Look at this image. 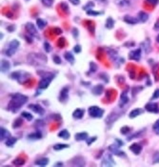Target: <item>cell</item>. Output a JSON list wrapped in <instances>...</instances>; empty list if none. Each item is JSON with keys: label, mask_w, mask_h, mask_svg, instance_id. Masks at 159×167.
<instances>
[{"label": "cell", "mask_w": 159, "mask_h": 167, "mask_svg": "<svg viewBox=\"0 0 159 167\" xmlns=\"http://www.w3.org/2000/svg\"><path fill=\"white\" fill-rule=\"evenodd\" d=\"M28 101V97L21 94H14L12 96V99L9 103V109L12 112L18 111L25 103Z\"/></svg>", "instance_id": "6da1fadb"}, {"label": "cell", "mask_w": 159, "mask_h": 167, "mask_svg": "<svg viewBox=\"0 0 159 167\" xmlns=\"http://www.w3.org/2000/svg\"><path fill=\"white\" fill-rule=\"evenodd\" d=\"M28 61L31 65L42 66L47 62V57L42 53H30L28 56Z\"/></svg>", "instance_id": "7a4b0ae2"}, {"label": "cell", "mask_w": 159, "mask_h": 167, "mask_svg": "<svg viewBox=\"0 0 159 167\" xmlns=\"http://www.w3.org/2000/svg\"><path fill=\"white\" fill-rule=\"evenodd\" d=\"M11 78L12 79L16 80L18 83L22 84L24 82H26L28 79L31 78V75L27 72H23V71H16V72H14V73L11 74Z\"/></svg>", "instance_id": "3957f363"}, {"label": "cell", "mask_w": 159, "mask_h": 167, "mask_svg": "<svg viewBox=\"0 0 159 167\" xmlns=\"http://www.w3.org/2000/svg\"><path fill=\"white\" fill-rule=\"evenodd\" d=\"M54 74H47L45 75H43L41 80L39 81V88H40V89H46V88H48L50 83H51L52 80L54 79Z\"/></svg>", "instance_id": "277c9868"}, {"label": "cell", "mask_w": 159, "mask_h": 167, "mask_svg": "<svg viewBox=\"0 0 159 167\" xmlns=\"http://www.w3.org/2000/svg\"><path fill=\"white\" fill-rule=\"evenodd\" d=\"M19 45H20V43H19V41H18V40H16V39L12 40V41L10 42V44L8 45V48L6 49L5 53H6V55H7L8 56H12L15 52H16V50L18 49Z\"/></svg>", "instance_id": "5b68a950"}, {"label": "cell", "mask_w": 159, "mask_h": 167, "mask_svg": "<svg viewBox=\"0 0 159 167\" xmlns=\"http://www.w3.org/2000/svg\"><path fill=\"white\" fill-rule=\"evenodd\" d=\"M88 112H89L90 116L94 118H100L103 116V115H104V110L101 109L100 107H98V106L90 107Z\"/></svg>", "instance_id": "8992f818"}, {"label": "cell", "mask_w": 159, "mask_h": 167, "mask_svg": "<svg viewBox=\"0 0 159 167\" xmlns=\"http://www.w3.org/2000/svg\"><path fill=\"white\" fill-rule=\"evenodd\" d=\"M100 165L101 166H114L115 165V162L113 159L111 154H110V153L105 154L104 157H103L101 159Z\"/></svg>", "instance_id": "52a82bcc"}, {"label": "cell", "mask_w": 159, "mask_h": 167, "mask_svg": "<svg viewBox=\"0 0 159 167\" xmlns=\"http://www.w3.org/2000/svg\"><path fill=\"white\" fill-rule=\"evenodd\" d=\"M109 150H110L113 155H116L118 157H126L125 153H124L123 151L119 150V146L115 145V144H113V145L109 147Z\"/></svg>", "instance_id": "ba28073f"}, {"label": "cell", "mask_w": 159, "mask_h": 167, "mask_svg": "<svg viewBox=\"0 0 159 167\" xmlns=\"http://www.w3.org/2000/svg\"><path fill=\"white\" fill-rule=\"evenodd\" d=\"M29 108L32 110L33 112L34 113H36V114H38V115H44L45 114V110L43 107H41L40 105L38 104H30L29 105Z\"/></svg>", "instance_id": "9c48e42d"}, {"label": "cell", "mask_w": 159, "mask_h": 167, "mask_svg": "<svg viewBox=\"0 0 159 167\" xmlns=\"http://www.w3.org/2000/svg\"><path fill=\"white\" fill-rule=\"evenodd\" d=\"M128 101H129L128 92H127V91H124V92L121 94V96H120V99H119V103H118V105H119L120 108H122V107H124L127 104Z\"/></svg>", "instance_id": "30bf717a"}, {"label": "cell", "mask_w": 159, "mask_h": 167, "mask_svg": "<svg viewBox=\"0 0 159 167\" xmlns=\"http://www.w3.org/2000/svg\"><path fill=\"white\" fill-rule=\"evenodd\" d=\"M129 58L132 59V60H136L138 61L141 58V50L136 49L135 51H132L129 55Z\"/></svg>", "instance_id": "8fae6325"}, {"label": "cell", "mask_w": 159, "mask_h": 167, "mask_svg": "<svg viewBox=\"0 0 159 167\" xmlns=\"http://www.w3.org/2000/svg\"><path fill=\"white\" fill-rule=\"evenodd\" d=\"M145 108L148 112H151V113H155V114H157L159 112V107H158L157 103H152V102L148 103V104H146Z\"/></svg>", "instance_id": "7c38bea8"}, {"label": "cell", "mask_w": 159, "mask_h": 167, "mask_svg": "<svg viewBox=\"0 0 159 167\" xmlns=\"http://www.w3.org/2000/svg\"><path fill=\"white\" fill-rule=\"evenodd\" d=\"M26 30L28 31V33L30 34L31 36H37L36 28H35V26H34L33 23H27V24H26Z\"/></svg>", "instance_id": "4fadbf2b"}, {"label": "cell", "mask_w": 159, "mask_h": 167, "mask_svg": "<svg viewBox=\"0 0 159 167\" xmlns=\"http://www.w3.org/2000/svg\"><path fill=\"white\" fill-rule=\"evenodd\" d=\"M116 114H117L116 112H113V113H111V114L107 118V119H106V123H107V124H113V122L116 120V119L119 118V116H120L119 114H118L117 116H115Z\"/></svg>", "instance_id": "5bb4252c"}, {"label": "cell", "mask_w": 159, "mask_h": 167, "mask_svg": "<svg viewBox=\"0 0 159 167\" xmlns=\"http://www.w3.org/2000/svg\"><path fill=\"white\" fill-rule=\"evenodd\" d=\"M141 48L146 53H149L151 52L152 47H151V41H149V39H146L144 42L141 43Z\"/></svg>", "instance_id": "9a60e30c"}, {"label": "cell", "mask_w": 159, "mask_h": 167, "mask_svg": "<svg viewBox=\"0 0 159 167\" xmlns=\"http://www.w3.org/2000/svg\"><path fill=\"white\" fill-rule=\"evenodd\" d=\"M130 150L132 151V153H135V155H139L142 151V146L138 143H133L130 146Z\"/></svg>", "instance_id": "2e32d148"}, {"label": "cell", "mask_w": 159, "mask_h": 167, "mask_svg": "<svg viewBox=\"0 0 159 167\" xmlns=\"http://www.w3.org/2000/svg\"><path fill=\"white\" fill-rule=\"evenodd\" d=\"M123 20L128 24H132V25L137 24L139 22L138 18L132 17V16H130V15H125V16L123 17Z\"/></svg>", "instance_id": "e0dca14e"}, {"label": "cell", "mask_w": 159, "mask_h": 167, "mask_svg": "<svg viewBox=\"0 0 159 167\" xmlns=\"http://www.w3.org/2000/svg\"><path fill=\"white\" fill-rule=\"evenodd\" d=\"M11 64L10 62L7 61L6 59H2L1 60V72L2 73H7V72L10 70Z\"/></svg>", "instance_id": "ac0fdd59"}, {"label": "cell", "mask_w": 159, "mask_h": 167, "mask_svg": "<svg viewBox=\"0 0 159 167\" xmlns=\"http://www.w3.org/2000/svg\"><path fill=\"white\" fill-rule=\"evenodd\" d=\"M10 137H11L10 132L6 130L5 128L1 127V129H0V138H1V140H5L6 138H9Z\"/></svg>", "instance_id": "d6986e66"}, {"label": "cell", "mask_w": 159, "mask_h": 167, "mask_svg": "<svg viewBox=\"0 0 159 167\" xmlns=\"http://www.w3.org/2000/svg\"><path fill=\"white\" fill-rule=\"evenodd\" d=\"M69 88L66 87V88H64V89H62L61 91V94H60V101H66V100L68 99V94H69Z\"/></svg>", "instance_id": "ffe728a7"}, {"label": "cell", "mask_w": 159, "mask_h": 167, "mask_svg": "<svg viewBox=\"0 0 159 167\" xmlns=\"http://www.w3.org/2000/svg\"><path fill=\"white\" fill-rule=\"evenodd\" d=\"M83 115H84V110H82V109H76L75 111L73 113V116L76 119L82 118Z\"/></svg>", "instance_id": "44dd1931"}, {"label": "cell", "mask_w": 159, "mask_h": 167, "mask_svg": "<svg viewBox=\"0 0 159 167\" xmlns=\"http://www.w3.org/2000/svg\"><path fill=\"white\" fill-rule=\"evenodd\" d=\"M75 140H88V133H86V132L77 133L75 135Z\"/></svg>", "instance_id": "7402d4cb"}, {"label": "cell", "mask_w": 159, "mask_h": 167, "mask_svg": "<svg viewBox=\"0 0 159 167\" xmlns=\"http://www.w3.org/2000/svg\"><path fill=\"white\" fill-rule=\"evenodd\" d=\"M149 19V14H146L145 12H138V20L140 22H146Z\"/></svg>", "instance_id": "603a6c76"}, {"label": "cell", "mask_w": 159, "mask_h": 167, "mask_svg": "<svg viewBox=\"0 0 159 167\" xmlns=\"http://www.w3.org/2000/svg\"><path fill=\"white\" fill-rule=\"evenodd\" d=\"M142 112H143V110H142V109H139V108L132 110V111L130 113V118H136V116H138L139 115H141Z\"/></svg>", "instance_id": "cb8c5ba5"}, {"label": "cell", "mask_w": 159, "mask_h": 167, "mask_svg": "<svg viewBox=\"0 0 159 167\" xmlns=\"http://www.w3.org/2000/svg\"><path fill=\"white\" fill-rule=\"evenodd\" d=\"M103 89H104V87H103V85L101 84H99V85H96L95 87H93V89H92V93L94 94H102V91Z\"/></svg>", "instance_id": "d4e9b609"}, {"label": "cell", "mask_w": 159, "mask_h": 167, "mask_svg": "<svg viewBox=\"0 0 159 167\" xmlns=\"http://www.w3.org/2000/svg\"><path fill=\"white\" fill-rule=\"evenodd\" d=\"M49 163V159L47 157H42L40 159H37L35 162V164L36 165H39V166H45Z\"/></svg>", "instance_id": "484cf974"}, {"label": "cell", "mask_w": 159, "mask_h": 167, "mask_svg": "<svg viewBox=\"0 0 159 167\" xmlns=\"http://www.w3.org/2000/svg\"><path fill=\"white\" fill-rule=\"evenodd\" d=\"M64 57L66 60H68L70 63H71V64H73L74 62V56L73 55V53H70V52H66L64 55Z\"/></svg>", "instance_id": "4316f807"}, {"label": "cell", "mask_w": 159, "mask_h": 167, "mask_svg": "<svg viewBox=\"0 0 159 167\" xmlns=\"http://www.w3.org/2000/svg\"><path fill=\"white\" fill-rule=\"evenodd\" d=\"M58 137L61 138H64V140H69V138H70V133L64 129V130H61L58 133Z\"/></svg>", "instance_id": "83f0119b"}, {"label": "cell", "mask_w": 159, "mask_h": 167, "mask_svg": "<svg viewBox=\"0 0 159 167\" xmlns=\"http://www.w3.org/2000/svg\"><path fill=\"white\" fill-rule=\"evenodd\" d=\"M117 5L120 7H129L130 5V0H117Z\"/></svg>", "instance_id": "f1b7e54d"}, {"label": "cell", "mask_w": 159, "mask_h": 167, "mask_svg": "<svg viewBox=\"0 0 159 167\" xmlns=\"http://www.w3.org/2000/svg\"><path fill=\"white\" fill-rule=\"evenodd\" d=\"M114 26V20L111 17H108L106 20V28L107 29H113Z\"/></svg>", "instance_id": "f546056e"}, {"label": "cell", "mask_w": 159, "mask_h": 167, "mask_svg": "<svg viewBox=\"0 0 159 167\" xmlns=\"http://www.w3.org/2000/svg\"><path fill=\"white\" fill-rule=\"evenodd\" d=\"M36 24H37V27H38L40 30H42V29H44V27L47 25V22L45 20L41 19V18H37Z\"/></svg>", "instance_id": "4dcf8cb0"}, {"label": "cell", "mask_w": 159, "mask_h": 167, "mask_svg": "<svg viewBox=\"0 0 159 167\" xmlns=\"http://www.w3.org/2000/svg\"><path fill=\"white\" fill-rule=\"evenodd\" d=\"M17 141V138H7V140L5 141L6 142V145L7 146H14V143L16 142Z\"/></svg>", "instance_id": "1f68e13d"}, {"label": "cell", "mask_w": 159, "mask_h": 167, "mask_svg": "<svg viewBox=\"0 0 159 167\" xmlns=\"http://www.w3.org/2000/svg\"><path fill=\"white\" fill-rule=\"evenodd\" d=\"M41 137H42V135L40 132H35V133L31 134L28 136V138H29L30 140H39V138H41Z\"/></svg>", "instance_id": "d6a6232c"}, {"label": "cell", "mask_w": 159, "mask_h": 167, "mask_svg": "<svg viewBox=\"0 0 159 167\" xmlns=\"http://www.w3.org/2000/svg\"><path fill=\"white\" fill-rule=\"evenodd\" d=\"M69 145L68 144H63V143H57L55 144L54 146V149L55 151H59V150H62V149H65V148H68Z\"/></svg>", "instance_id": "836d02e7"}, {"label": "cell", "mask_w": 159, "mask_h": 167, "mask_svg": "<svg viewBox=\"0 0 159 167\" xmlns=\"http://www.w3.org/2000/svg\"><path fill=\"white\" fill-rule=\"evenodd\" d=\"M21 116H22L23 118L25 119H27V120H33V116L32 114H30V113H28V112H23L22 114H21Z\"/></svg>", "instance_id": "e575fe53"}, {"label": "cell", "mask_w": 159, "mask_h": 167, "mask_svg": "<svg viewBox=\"0 0 159 167\" xmlns=\"http://www.w3.org/2000/svg\"><path fill=\"white\" fill-rule=\"evenodd\" d=\"M41 2L46 7H51V6L54 4V0H41Z\"/></svg>", "instance_id": "d590c367"}, {"label": "cell", "mask_w": 159, "mask_h": 167, "mask_svg": "<svg viewBox=\"0 0 159 167\" xmlns=\"http://www.w3.org/2000/svg\"><path fill=\"white\" fill-rule=\"evenodd\" d=\"M87 14L89 15H93V16H97V15H100L101 12H95V11H92V10H88L87 11Z\"/></svg>", "instance_id": "8d00e7d4"}, {"label": "cell", "mask_w": 159, "mask_h": 167, "mask_svg": "<svg viewBox=\"0 0 159 167\" xmlns=\"http://www.w3.org/2000/svg\"><path fill=\"white\" fill-rule=\"evenodd\" d=\"M130 131V128L128 127V126H125V127L121 128V134H123V135H127Z\"/></svg>", "instance_id": "74e56055"}, {"label": "cell", "mask_w": 159, "mask_h": 167, "mask_svg": "<svg viewBox=\"0 0 159 167\" xmlns=\"http://www.w3.org/2000/svg\"><path fill=\"white\" fill-rule=\"evenodd\" d=\"M44 48H45V51L47 53H50L52 51V47H51V45H50V43H48V42L44 43Z\"/></svg>", "instance_id": "f35d334b"}, {"label": "cell", "mask_w": 159, "mask_h": 167, "mask_svg": "<svg viewBox=\"0 0 159 167\" xmlns=\"http://www.w3.org/2000/svg\"><path fill=\"white\" fill-rule=\"evenodd\" d=\"M90 66H91V70H90V72H95L96 69H97V66H96L95 63H93V62L90 63Z\"/></svg>", "instance_id": "ab89813d"}, {"label": "cell", "mask_w": 159, "mask_h": 167, "mask_svg": "<svg viewBox=\"0 0 159 167\" xmlns=\"http://www.w3.org/2000/svg\"><path fill=\"white\" fill-rule=\"evenodd\" d=\"M93 6H94V4H93V2H89L88 4L84 6L83 9H84V10H88V9H90V8H93Z\"/></svg>", "instance_id": "60d3db41"}, {"label": "cell", "mask_w": 159, "mask_h": 167, "mask_svg": "<svg viewBox=\"0 0 159 167\" xmlns=\"http://www.w3.org/2000/svg\"><path fill=\"white\" fill-rule=\"evenodd\" d=\"M54 63H56V64H61V58L59 57L58 55H54Z\"/></svg>", "instance_id": "b9f144b4"}, {"label": "cell", "mask_w": 159, "mask_h": 167, "mask_svg": "<svg viewBox=\"0 0 159 167\" xmlns=\"http://www.w3.org/2000/svg\"><path fill=\"white\" fill-rule=\"evenodd\" d=\"M159 97V89H156L155 90V92L154 93V94H152V99H156Z\"/></svg>", "instance_id": "7bdbcfd3"}, {"label": "cell", "mask_w": 159, "mask_h": 167, "mask_svg": "<svg viewBox=\"0 0 159 167\" xmlns=\"http://www.w3.org/2000/svg\"><path fill=\"white\" fill-rule=\"evenodd\" d=\"M81 50H82V49H81V46H80V45H76V46L73 48V51L75 52L76 53H79L81 52Z\"/></svg>", "instance_id": "ee69618b"}, {"label": "cell", "mask_w": 159, "mask_h": 167, "mask_svg": "<svg viewBox=\"0 0 159 167\" xmlns=\"http://www.w3.org/2000/svg\"><path fill=\"white\" fill-rule=\"evenodd\" d=\"M140 134L141 133H139V132H137L136 134H135V135H132V136H130L129 138H128V140H133V138H135L137 136H140Z\"/></svg>", "instance_id": "f6af8a7d"}, {"label": "cell", "mask_w": 159, "mask_h": 167, "mask_svg": "<svg viewBox=\"0 0 159 167\" xmlns=\"http://www.w3.org/2000/svg\"><path fill=\"white\" fill-rule=\"evenodd\" d=\"M96 140V137H93L92 138H90V140H87V142H88V145H91L92 142H93V141Z\"/></svg>", "instance_id": "bcb514c9"}, {"label": "cell", "mask_w": 159, "mask_h": 167, "mask_svg": "<svg viewBox=\"0 0 159 167\" xmlns=\"http://www.w3.org/2000/svg\"><path fill=\"white\" fill-rule=\"evenodd\" d=\"M147 1L152 5H156L157 3L159 2V0H147Z\"/></svg>", "instance_id": "7dc6e473"}, {"label": "cell", "mask_w": 159, "mask_h": 167, "mask_svg": "<svg viewBox=\"0 0 159 167\" xmlns=\"http://www.w3.org/2000/svg\"><path fill=\"white\" fill-rule=\"evenodd\" d=\"M70 2L73 5H78L80 3V0H70Z\"/></svg>", "instance_id": "c3c4849f"}, {"label": "cell", "mask_w": 159, "mask_h": 167, "mask_svg": "<svg viewBox=\"0 0 159 167\" xmlns=\"http://www.w3.org/2000/svg\"><path fill=\"white\" fill-rule=\"evenodd\" d=\"M157 129H159V119L156 122H155L154 125V130L155 131V130H157Z\"/></svg>", "instance_id": "681fc988"}, {"label": "cell", "mask_w": 159, "mask_h": 167, "mask_svg": "<svg viewBox=\"0 0 159 167\" xmlns=\"http://www.w3.org/2000/svg\"><path fill=\"white\" fill-rule=\"evenodd\" d=\"M61 165H63V163L62 162H57V163H55L54 166H61Z\"/></svg>", "instance_id": "f907efd6"}, {"label": "cell", "mask_w": 159, "mask_h": 167, "mask_svg": "<svg viewBox=\"0 0 159 167\" xmlns=\"http://www.w3.org/2000/svg\"><path fill=\"white\" fill-rule=\"evenodd\" d=\"M76 29H73V34H74V37H76L77 36H76Z\"/></svg>", "instance_id": "816d5d0a"}, {"label": "cell", "mask_w": 159, "mask_h": 167, "mask_svg": "<svg viewBox=\"0 0 159 167\" xmlns=\"http://www.w3.org/2000/svg\"><path fill=\"white\" fill-rule=\"evenodd\" d=\"M98 2H101V3H106L107 1H106V0H97Z\"/></svg>", "instance_id": "f5cc1de1"}, {"label": "cell", "mask_w": 159, "mask_h": 167, "mask_svg": "<svg viewBox=\"0 0 159 167\" xmlns=\"http://www.w3.org/2000/svg\"><path fill=\"white\" fill-rule=\"evenodd\" d=\"M156 41L159 43V34H158V36H157V37H156Z\"/></svg>", "instance_id": "db71d44e"}]
</instances>
